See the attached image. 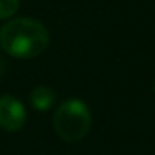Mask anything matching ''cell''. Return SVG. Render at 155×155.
<instances>
[{
    "instance_id": "cell-2",
    "label": "cell",
    "mask_w": 155,
    "mask_h": 155,
    "mask_svg": "<svg viewBox=\"0 0 155 155\" xmlns=\"http://www.w3.org/2000/svg\"><path fill=\"white\" fill-rule=\"evenodd\" d=\"M92 114L80 98H67L54 114V130L65 142H78L90 132Z\"/></svg>"
},
{
    "instance_id": "cell-7",
    "label": "cell",
    "mask_w": 155,
    "mask_h": 155,
    "mask_svg": "<svg viewBox=\"0 0 155 155\" xmlns=\"http://www.w3.org/2000/svg\"><path fill=\"white\" fill-rule=\"evenodd\" d=\"M153 92H155V84H153Z\"/></svg>"
},
{
    "instance_id": "cell-1",
    "label": "cell",
    "mask_w": 155,
    "mask_h": 155,
    "mask_svg": "<svg viewBox=\"0 0 155 155\" xmlns=\"http://www.w3.org/2000/svg\"><path fill=\"white\" fill-rule=\"evenodd\" d=\"M48 32L35 18H14L0 28V47L15 58H34L48 45Z\"/></svg>"
},
{
    "instance_id": "cell-6",
    "label": "cell",
    "mask_w": 155,
    "mask_h": 155,
    "mask_svg": "<svg viewBox=\"0 0 155 155\" xmlns=\"http://www.w3.org/2000/svg\"><path fill=\"white\" fill-rule=\"evenodd\" d=\"M5 68H7V64H5L4 57H0V77L5 74Z\"/></svg>"
},
{
    "instance_id": "cell-5",
    "label": "cell",
    "mask_w": 155,
    "mask_h": 155,
    "mask_svg": "<svg viewBox=\"0 0 155 155\" xmlns=\"http://www.w3.org/2000/svg\"><path fill=\"white\" fill-rule=\"evenodd\" d=\"M18 7H20V0H0V20L14 17Z\"/></svg>"
},
{
    "instance_id": "cell-3",
    "label": "cell",
    "mask_w": 155,
    "mask_h": 155,
    "mask_svg": "<svg viewBox=\"0 0 155 155\" xmlns=\"http://www.w3.org/2000/svg\"><path fill=\"white\" fill-rule=\"evenodd\" d=\"M25 105L14 95L0 97V128L5 132H18L25 125Z\"/></svg>"
},
{
    "instance_id": "cell-4",
    "label": "cell",
    "mask_w": 155,
    "mask_h": 155,
    "mask_svg": "<svg viewBox=\"0 0 155 155\" xmlns=\"http://www.w3.org/2000/svg\"><path fill=\"white\" fill-rule=\"evenodd\" d=\"M55 104V92L47 85H37L30 92V105L38 112H47Z\"/></svg>"
}]
</instances>
